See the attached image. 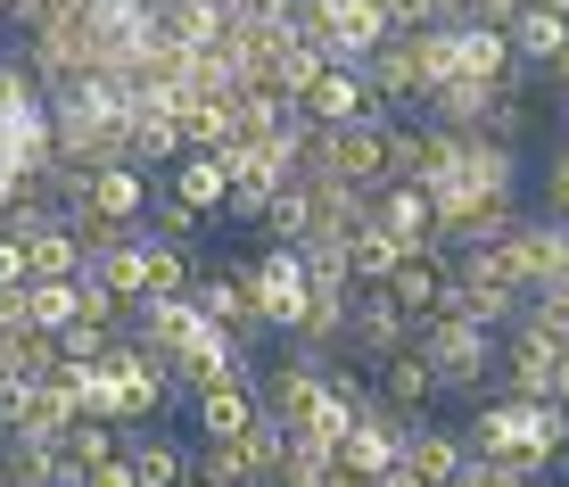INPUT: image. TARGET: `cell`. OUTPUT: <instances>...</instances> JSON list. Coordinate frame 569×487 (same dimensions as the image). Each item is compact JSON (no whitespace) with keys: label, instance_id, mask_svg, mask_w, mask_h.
Here are the masks:
<instances>
[{"label":"cell","instance_id":"cell-1","mask_svg":"<svg viewBox=\"0 0 569 487\" xmlns=\"http://www.w3.org/2000/svg\"><path fill=\"white\" fill-rule=\"evenodd\" d=\"M462 446L470 455H496V463H528V471H553L569 455V405H528V397H479L462 414Z\"/></svg>","mask_w":569,"mask_h":487},{"label":"cell","instance_id":"cell-2","mask_svg":"<svg viewBox=\"0 0 569 487\" xmlns=\"http://www.w3.org/2000/svg\"><path fill=\"white\" fill-rule=\"evenodd\" d=\"M421 364L438 372V397H496V372H503V330H487V322H470L462 306L455 315H438V322H421Z\"/></svg>","mask_w":569,"mask_h":487},{"label":"cell","instance_id":"cell-3","mask_svg":"<svg viewBox=\"0 0 569 487\" xmlns=\"http://www.w3.org/2000/svg\"><path fill=\"white\" fill-rule=\"evenodd\" d=\"M298 173H330V182H347V190H380L388 182V125H339V132H313V149H306V166Z\"/></svg>","mask_w":569,"mask_h":487},{"label":"cell","instance_id":"cell-4","mask_svg":"<svg viewBox=\"0 0 569 487\" xmlns=\"http://www.w3.org/2000/svg\"><path fill=\"white\" fill-rule=\"evenodd\" d=\"M248 289H257V322H264V339H298L306 298H313L298 248H272V240H264V257H248Z\"/></svg>","mask_w":569,"mask_h":487},{"label":"cell","instance_id":"cell-5","mask_svg":"<svg viewBox=\"0 0 569 487\" xmlns=\"http://www.w3.org/2000/svg\"><path fill=\"white\" fill-rule=\"evenodd\" d=\"M413 339H421V322L405 315L388 289H356V306H347V347H339V356H356V364H388V356H405Z\"/></svg>","mask_w":569,"mask_h":487},{"label":"cell","instance_id":"cell-6","mask_svg":"<svg viewBox=\"0 0 569 487\" xmlns=\"http://www.w3.org/2000/svg\"><path fill=\"white\" fill-rule=\"evenodd\" d=\"M298 116H306L313 132H339V125H397V108H388L380 91L363 83V67H330L322 83L306 91V108H298Z\"/></svg>","mask_w":569,"mask_h":487},{"label":"cell","instance_id":"cell-7","mask_svg":"<svg viewBox=\"0 0 569 487\" xmlns=\"http://www.w3.org/2000/svg\"><path fill=\"white\" fill-rule=\"evenodd\" d=\"M190 298H199V315H207V322H223L240 347H257V339H264V322H257V289H248V257L207 265Z\"/></svg>","mask_w":569,"mask_h":487},{"label":"cell","instance_id":"cell-8","mask_svg":"<svg viewBox=\"0 0 569 487\" xmlns=\"http://www.w3.org/2000/svg\"><path fill=\"white\" fill-rule=\"evenodd\" d=\"M388 298H397L413 322L455 315V257H446V248H413V257L388 272Z\"/></svg>","mask_w":569,"mask_h":487},{"label":"cell","instance_id":"cell-9","mask_svg":"<svg viewBox=\"0 0 569 487\" xmlns=\"http://www.w3.org/2000/svg\"><path fill=\"white\" fill-rule=\"evenodd\" d=\"M371 397H380V414H388V421H405V430H413L429 405H438V372L421 364V347H405V356L371 364Z\"/></svg>","mask_w":569,"mask_h":487},{"label":"cell","instance_id":"cell-10","mask_svg":"<svg viewBox=\"0 0 569 487\" xmlns=\"http://www.w3.org/2000/svg\"><path fill=\"white\" fill-rule=\"evenodd\" d=\"M371 231H388L405 257H413V248H438V207H429L421 182H380L371 190Z\"/></svg>","mask_w":569,"mask_h":487},{"label":"cell","instance_id":"cell-11","mask_svg":"<svg viewBox=\"0 0 569 487\" xmlns=\"http://www.w3.org/2000/svg\"><path fill=\"white\" fill-rule=\"evenodd\" d=\"M363 83L380 91V100L397 108V116H405V108H421V100H429V83H421V58H413V33H388V42H380V50L363 58Z\"/></svg>","mask_w":569,"mask_h":487},{"label":"cell","instance_id":"cell-12","mask_svg":"<svg viewBox=\"0 0 569 487\" xmlns=\"http://www.w3.org/2000/svg\"><path fill=\"white\" fill-rule=\"evenodd\" d=\"M190 414H199V446H231V438L257 430L264 405H257V388H248V380H223V388H199Z\"/></svg>","mask_w":569,"mask_h":487},{"label":"cell","instance_id":"cell-13","mask_svg":"<svg viewBox=\"0 0 569 487\" xmlns=\"http://www.w3.org/2000/svg\"><path fill=\"white\" fill-rule=\"evenodd\" d=\"M455 67H462V83H512L520 74V58H512V33L503 26H455Z\"/></svg>","mask_w":569,"mask_h":487},{"label":"cell","instance_id":"cell-14","mask_svg":"<svg viewBox=\"0 0 569 487\" xmlns=\"http://www.w3.org/2000/svg\"><path fill=\"white\" fill-rule=\"evenodd\" d=\"M149 199H157V182H149L141 166H100V173H91V216H108V223H124V231L149 223Z\"/></svg>","mask_w":569,"mask_h":487},{"label":"cell","instance_id":"cell-15","mask_svg":"<svg viewBox=\"0 0 569 487\" xmlns=\"http://www.w3.org/2000/svg\"><path fill=\"white\" fill-rule=\"evenodd\" d=\"M405 463V421H356L339 438V471L347 479H388Z\"/></svg>","mask_w":569,"mask_h":487},{"label":"cell","instance_id":"cell-16","mask_svg":"<svg viewBox=\"0 0 569 487\" xmlns=\"http://www.w3.org/2000/svg\"><path fill=\"white\" fill-rule=\"evenodd\" d=\"M83 281H100V289H116L124 306H141V298H149V231H132V240L100 248V257L83 265Z\"/></svg>","mask_w":569,"mask_h":487},{"label":"cell","instance_id":"cell-17","mask_svg":"<svg viewBox=\"0 0 569 487\" xmlns=\"http://www.w3.org/2000/svg\"><path fill=\"white\" fill-rule=\"evenodd\" d=\"M166 190L182 207H199L207 223H223V199H231V166H223V149L214 158H182V166H166Z\"/></svg>","mask_w":569,"mask_h":487},{"label":"cell","instance_id":"cell-18","mask_svg":"<svg viewBox=\"0 0 569 487\" xmlns=\"http://www.w3.org/2000/svg\"><path fill=\"white\" fill-rule=\"evenodd\" d=\"M462 430H446V421H413L405 430V463L421 471V487H455V471H462Z\"/></svg>","mask_w":569,"mask_h":487},{"label":"cell","instance_id":"cell-19","mask_svg":"<svg viewBox=\"0 0 569 487\" xmlns=\"http://www.w3.org/2000/svg\"><path fill=\"white\" fill-rule=\"evenodd\" d=\"M503 33H512V58H520V74H553V67H561V50H569V26H561L553 9H520Z\"/></svg>","mask_w":569,"mask_h":487},{"label":"cell","instance_id":"cell-20","mask_svg":"<svg viewBox=\"0 0 569 487\" xmlns=\"http://www.w3.org/2000/svg\"><path fill=\"white\" fill-rule=\"evenodd\" d=\"M124 463L141 487H182L190 479V446H173L166 430H124Z\"/></svg>","mask_w":569,"mask_h":487},{"label":"cell","instance_id":"cell-21","mask_svg":"<svg viewBox=\"0 0 569 487\" xmlns=\"http://www.w3.org/2000/svg\"><path fill=\"white\" fill-rule=\"evenodd\" d=\"M487 141L496 149H520L528 132H537V91H528V74H512V83H496V100H487Z\"/></svg>","mask_w":569,"mask_h":487},{"label":"cell","instance_id":"cell-22","mask_svg":"<svg viewBox=\"0 0 569 487\" xmlns=\"http://www.w3.org/2000/svg\"><path fill=\"white\" fill-rule=\"evenodd\" d=\"M9 298H17V322H26V330H50V339L83 322V306H74V281H26V289H9Z\"/></svg>","mask_w":569,"mask_h":487},{"label":"cell","instance_id":"cell-23","mask_svg":"<svg viewBox=\"0 0 569 487\" xmlns=\"http://www.w3.org/2000/svg\"><path fill=\"white\" fill-rule=\"evenodd\" d=\"M487 100H496L487 83H462V74H455V83H438V91L421 100V125H438V132H479V125H487Z\"/></svg>","mask_w":569,"mask_h":487},{"label":"cell","instance_id":"cell-24","mask_svg":"<svg viewBox=\"0 0 569 487\" xmlns=\"http://www.w3.org/2000/svg\"><path fill=\"white\" fill-rule=\"evenodd\" d=\"M26 272H33V281H83V240H74L67 223L26 231Z\"/></svg>","mask_w":569,"mask_h":487},{"label":"cell","instance_id":"cell-25","mask_svg":"<svg viewBox=\"0 0 569 487\" xmlns=\"http://www.w3.org/2000/svg\"><path fill=\"white\" fill-rule=\"evenodd\" d=\"M322 74H330V58H322V50H313V42H289L281 58H272L264 91H272V100H289V108H306V91L322 83Z\"/></svg>","mask_w":569,"mask_h":487},{"label":"cell","instance_id":"cell-26","mask_svg":"<svg viewBox=\"0 0 569 487\" xmlns=\"http://www.w3.org/2000/svg\"><path fill=\"white\" fill-rule=\"evenodd\" d=\"M313 223H322L313 190H306V182H289L281 199H272V216H264V240H272V248H306V240H313Z\"/></svg>","mask_w":569,"mask_h":487},{"label":"cell","instance_id":"cell-27","mask_svg":"<svg viewBox=\"0 0 569 487\" xmlns=\"http://www.w3.org/2000/svg\"><path fill=\"white\" fill-rule=\"evenodd\" d=\"M58 364H67V356H58L50 330H9V339H0V372H9V380H50Z\"/></svg>","mask_w":569,"mask_h":487},{"label":"cell","instance_id":"cell-28","mask_svg":"<svg viewBox=\"0 0 569 487\" xmlns=\"http://www.w3.org/2000/svg\"><path fill=\"white\" fill-rule=\"evenodd\" d=\"M397 265H405V248L388 240V231H356V240H347V281L356 289H388Z\"/></svg>","mask_w":569,"mask_h":487},{"label":"cell","instance_id":"cell-29","mask_svg":"<svg viewBox=\"0 0 569 487\" xmlns=\"http://www.w3.org/2000/svg\"><path fill=\"white\" fill-rule=\"evenodd\" d=\"M199 257L190 248H173V240H149V298H190L199 289Z\"/></svg>","mask_w":569,"mask_h":487},{"label":"cell","instance_id":"cell-30","mask_svg":"<svg viewBox=\"0 0 569 487\" xmlns=\"http://www.w3.org/2000/svg\"><path fill=\"white\" fill-rule=\"evenodd\" d=\"M58 455L67 463H83V471H100L108 455H124V430H116V421H67V438H58Z\"/></svg>","mask_w":569,"mask_h":487},{"label":"cell","instance_id":"cell-31","mask_svg":"<svg viewBox=\"0 0 569 487\" xmlns=\"http://www.w3.org/2000/svg\"><path fill=\"white\" fill-rule=\"evenodd\" d=\"M141 231H149V240H173V248H190V240L207 231V216H199V207H182L166 182H157V199H149V223H141Z\"/></svg>","mask_w":569,"mask_h":487},{"label":"cell","instance_id":"cell-32","mask_svg":"<svg viewBox=\"0 0 569 487\" xmlns=\"http://www.w3.org/2000/svg\"><path fill=\"white\" fill-rule=\"evenodd\" d=\"M190 479H207V487H264L257 463L240 455V438L231 446H199V455H190Z\"/></svg>","mask_w":569,"mask_h":487},{"label":"cell","instance_id":"cell-33","mask_svg":"<svg viewBox=\"0 0 569 487\" xmlns=\"http://www.w3.org/2000/svg\"><path fill=\"white\" fill-rule=\"evenodd\" d=\"M545 471H528V463H496V455H462L455 487H537Z\"/></svg>","mask_w":569,"mask_h":487},{"label":"cell","instance_id":"cell-34","mask_svg":"<svg viewBox=\"0 0 569 487\" xmlns=\"http://www.w3.org/2000/svg\"><path fill=\"white\" fill-rule=\"evenodd\" d=\"M272 199H281V190H264V182H231V199H223V223H257V231H264Z\"/></svg>","mask_w":569,"mask_h":487},{"label":"cell","instance_id":"cell-35","mask_svg":"<svg viewBox=\"0 0 569 487\" xmlns=\"http://www.w3.org/2000/svg\"><path fill=\"white\" fill-rule=\"evenodd\" d=\"M537 216H561V223H569V158H561V149H553L545 173H537Z\"/></svg>","mask_w":569,"mask_h":487},{"label":"cell","instance_id":"cell-36","mask_svg":"<svg viewBox=\"0 0 569 487\" xmlns=\"http://www.w3.org/2000/svg\"><path fill=\"white\" fill-rule=\"evenodd\" d=\"M58 356H67V364H100V356H108V330H91V322L58 330Z\"/></svg>","mask_w":569,"mask_h":487},{"label":"cell","instance_id":"cell-37","mask_svg":"<svg viewBox=\"0 0 569 487\" xmlns=\"http://www.w3.org/2000/svg\"><path fill=\"white\" fill-rule=\"evenodd\" d=\"M33 272H26V240L17 231H0V289H26Z\"/></svg>","mask_w":569,"mask_h":487},{"label":"cell","instance_id":"cell-38","mask_svg":"<svg viewBox=\"0 0 569 487\" xmlns=\"http://www.w3.org/2000/svg\"><path fill=\"white\" fill-rule=\"evenodd\" d=\"M528 0H470V26H512Z\"/></svg>","mask_w":569,"mask_h":487},{"label":"cell","instance_id":"cell-39","mask_svg":"<svg viewBox=\"0 0 569 487\" xmlns=\"http://www.w3.org/2000/svg\"><path fill=\"white\" fill-rule=\"evenodd\" d=\"M83 487H141V479H132V463H124V455H108V463H100V471H91Z\"/></svg>","mask_w":569,"mask_h":487},{"label":"cell","instance_id":"cell-40","mask_svg":"<svg viewBox=\"0 0 569 487\" xmlns=\"http://www.w3.org/2000/svg\"><path fill=\"white\" fill-rule=\"evenodd\" d=\"M429 26H470V0H429Z\"/></svg>","mask_w":569,"mask_h":487},{"label":"cell","instance_id":"cell-41","mask_svg":"<svg viewBox=\"0 0 569 487\" xmlns=\"http://www.w3.org/2000/svg\"><path fill=\"white\" fill-rule=\"evenodd\" d=\"M553 405H569V347L553 356Z\"/></svg>","mask_w":569,"mask_h":487},{"label":"cell","instance_id":"cell-42","mask_svg":"<svg viewBox=\"0 0 569 487\" xmlns=\"http://www.w3.org/2000/svg\"><path fill=\"white\" fill-rule=\"evenodd\" d=\"M371 487H421V471H413V463H397V471H388V479H371Z\"/></svg>","mask_w":569,"mask_h":487},{"label":"cell","instance_id":"cell-43","mask_svg":"<svg viewBox=\"0 0 569 487\" xmlns=\"http://www.w3.org/2000/svg\"><path fill=\"white\" fill-rule=\"evenodd\" d=\"M528 9H553V17H569V0H528Z\"/></svg>","mask_w":569,"mask_h":487},{"label":"cell","instance_id":"cell-44","mask_svg":"<svg viewBox=\"0 0 569 487\" xmlns=\"http://www.w3.org/2000/svg\"><path fill=\"white\" fill-rule=\"evenodd\" d=\"M545 289H561V298H569V265H561V272H553V281H545Z\"/></svg>","mask_w":569,"mask_h":487},{"label":"cell","instance_id":"cell-45","mask_svg":"<svg viewBox=\"0 0 569 487\" xmlns=\"http://www.w3.org/2000/svg\"><path fill=\"white\" fill-rule=\"evenodd\" d=\"M0 487H17V471H9V463H0Z\"/></svg>","mask_w":569,"mask_h":487},{"label":"cell","instance_id":"cell-46","mask_svg":"<svg viewBox=\"0 0 569 487\" xmlns=\"http://www.w3.org/2000/svg\"><path fill=\"white\" fill-rule=\"evenodd\" d=\"M561 158H569V116H561Z\"/></svg>","mask_w":569,"mask_h":487},{"label":"cell","instance_id":"cell-47","mask_svg":"<svg viewBox=\"0 0 569 487\" xmlns=\"http://www.w3.org/2000/svg\"><path fill=\"white\" fill-rule=\"evenodd\" d=\"M182 487H207V479H182Z\"/></svg>","mask_w":569,"mask_h":487},{"label":"cell","instance_id":"cell-48","mask_svg":"<svg viewBox=\"0 0 569 487\" xmlns=\"http://www.w3.org/2000/svg\"><path fill=\"white\" fill-rule=\"evenodd\" d=\"M561 100H569V91H561Z\"/></svg>","mask_w":569,"mask_h":487}]
</instances>
